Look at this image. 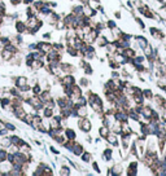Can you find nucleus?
<instances>
[{
    "mask_svg": "<svg viewBox=\"0 0 166 176\" xmlns=\"http://www.w3.org/2000/svg\"><path fill=\"white\" fill-rule=\"evenodd\" d=\"M0 144H2L3 146H5V148H8V146H11V145H12L11 137H2V139H0Z\"/></svg>",
    "mask_w": 166,
    "mask_h": 176,
    "instance_id": "9",
    "label": "nucleus"
},
{
    "mask_svg": "<svg viewBox=\"0 0 166 176\" xmlns=\"http://www.w3.org/2000/svg\"><path fill=\"white\" fill-rule=\"evenodd\" d=\"M19 2H21V0H12L13 4H17V3H19Z\"/></svg>",
    "mask_w": 166,
    "mask_h": 176,
    "instance_id": "20",
    "label": "nucleus"
},
{
    "mask_svg": "<svg viewBox=\"0 0 166 176\" xmlns=\"http://www.w3.org/2000/svg\"><path fill=\"white\" fill-rule=\"evenodd\" d=\"M60 174H61V175H69V174H70L69 167H62L61 171H60Z\"/></svg>",
    "mask_w": 166,
    "mask_h": 176,
    "instance_id": "16",
    "label": "nucleus"
},
{
    "mask_svg": "<svg viewBox=\"0 0 166 176\" xmlns=\"http://www.w3.org/2000/svg\"><path fill=\"white\" fill-rule=\"evenodd\" d=\"M16 30H17V32L21 34V32H23L26 30V25H23L22 22H17L16 23Z\"/></svg>",
    "mask_w": 166,
    "mask_h": 176,
    "instance_id": "10",
    "label": "nucleus"
},
{
    "mask_svg": "<svg viewBox=\"0 0 166 176\" xmlns=\"http://www.w3.org/2000/svg\"><path fill=\"white\" fill-rule=\"evenodd\" d=\"M143 49H144V53H145V55H147L148 57H150V56H152L153 51H152V48H150V46H147V47H144Z\"/></svg>",
    "mask_w": 166,
    "mask_h": 176,
    "instance_id": "14",
    "label": "nucleus"
},
{
    "mask_svg": "<svg viewBox=\"0 0 166 176\" xmlns=\"http://www.w3.org/2000/svg\"><path fill=\"white\" fill-rule=\"evenodd\" d=\"M110 158H112V150H110V149H106V150L104 151V159L108 161V159H110Z\"/></svg>",
    "mask_w": 166,
    "mask_h": 176,
    "instance_id": "15",
    "label": "nucleus"
},
{
    "mask_svg": "<svg viewBox=\"0 0 166 176\" xmlns=\"http://www.w3.org/2000/svg\"><path fill=\"white\" fill-rule=\"evenodd\" d=\"M90 158H91V155H90L88 153L83 154V157H82V159H83V162H88V161H90Z\"/></svg>",
    "mask_w": 166,
    "mask_h": 176,
    "instance_id": "18",
    "label": "nucleus"
},
{
    "mask_svg": "<svg viewBox=\"0 0 166 176\" xmlns=\"http://www.w3.org/2000/svg\"><path fill=\"white\" fill-rule=\"evenodd\" d=\"M106 139H108V141H109V143H110L112 145H117V144H118V141H117V139H116V136H114V135H112V136L109 135Z\"/></svg>",
    "mask_w": 166,
    "mask_h": 176,
    "instance_id": "13",
    "label": "nucleus"
},
{
    "mask_svg": "<svg viewBox=\"0 0 166 176\" xmlns=\"http://www.w3.org/2000/svg\"><path fill=\"white\" fill-rule=\"evenodd\" d=\"M136 42H138L139 47H141V48H144V47H147V46H148L147 39L143 38V36H138V38H136Z\"/></svg>",
    "mask_w": 166,
    "mask_h": 176,
    "instance_id": "8",
    "label": "nucleus"
},
{
    "mask_svg": "<svg viewBox=\"0 0 166 176\" xmlns=\"http://www.w3.org/2000/svg\"><path fill=\"white\" fill-rule=\"evenodd\" d=\"M99 135L101 136L102 139H106L109 136V127H106V126L101 127V128L99 130Z\"/></svg>",
    "mask_w": 166,
    "mask_h": 176,
    "instance_id": "5",
    "label": "nucleus"
},
{
    "mask_svg": "<svg viewBox=\"0 0 166 176\" xmlns=\"http://www.w3.org/2000/svg\"><path fill=\"white\" fill-rule=\"evenodd\" d=\"M33 92H34V93H35V95H39V93H40V86H34L33 87Z\"/></svg>",
    "mask_w": 166,
    "mask_h": 176,
    "instance_id": "17",
    "label": "nucleus"
},
{
    "mask_svg": "<svg viewBox=\"0 0 166 176\" xmlns=\"http://www.w3.org/2000/svg\"><path fill=\"white\" fill-rule=\"evenodd\" d=\"M16 86H17V88H19V90H22V91H27L29 90L27 79L25 76H18L16 79Z\"/></svg>",
    "mask_w": 166,
    "mask_h": 176,
    "instance_id": "1",
    "label": "nucleus"
},
{
    "mask_svg": "<svg viewBox=\"0 0 166 176\" xmlns=\"http://www.w3.org/2000/svg\"><path fill=\"white\" fill-rule=\"evenodd\" d=\"M62 84L64 86H73L74 84V78L71 75H65L62 78Z\"/></svg>",
    "mask_w": 166,
    "mask_h": 176,
    "instance_id": "4",
    "label": "nucleus"
},
{
    "mask_svg": "<svg viewBox=\"0 0 166 176\" xmlns=\"http://www.w3.org/2000/svg\"><path fill=\"white\" fill-rule=\"evenodd\" d=\"M65 135H66V137H67V140H69V141H73V140L75 139V132L73 131L71 128L65 130Z\"/></svg>",
    "mask_w": 166,
    "mask_h": 176,
    "instance_id": "6",
    "label": "nucleus"
},
{
    "mask_svg": "<svg viewBox=\"0 0 166 176\" xmlns=\"http://www.w3.org/2000/svg\"><path fill=\"white\" fill-rule=\"evenodd\" d=\"M79 127L82 128V131H85V132H88L91 130V123H90V120L86 118H82V120L79 122Z\"/></svg>",
    "mask_w": 166,
    "mask_h": 176,
    "instance_id": "3",
    "label": "nucleus"
},
{
    "mask_svg": "<svg viewBox=\"0 0 166 176\" xmlns=\"http://www.w3.org/2000/svg\"><path fill=\"white\" fill-rule=\"evenodd\" d=\"M7 157H8V153L4 149H0V163L5 162L7 161Z\"/></svg>",
    "mask_w": 166,
    "mask_h": 176,
    "instance_id": "11",
    "label": "nucleus"
},
{
    "mask_svg": "<svg viewBox=\"0 0 166 176\" xmlns=\"http://www.w3.org/2000/svg\"><path fill=\"white\" fill-rule=\"evenodd\" d=\"M36 48L39 51H40L42 53H48L51 49H52V46L50 43H44V42H42V43H39L38 46H36Z\"/></svg>",
    "mask_w": 166,
    "mask_h": 176,
    "instance_id": "2",
    "label": "nucleus"
},
{
    "mask_svg": "<svg viewBox=\"0 0 166 176\" xmlns=\"http://www.w3.org/2000/svg\"><path fill=\"white\" fill-rule=\"evenodd\" d=\"M5 128H8L9 131H14V130H16V127H14L13 124H11V123H5Z\"/></svg>",
    "mask_w": 166,
    "mask_h": 176,
    "instance_id": "19",
    "label": "nucleus"
},
{
    "mask_svg": "<svg viewBox=\"0 0 166 176\" xmlns=\"http://www.w3.org/2000/svg\"><path fill=\"white\" fill-rule=\"evenodd\" d=\"M73 153H74L75 155H81L83 153V148H82V145L79 144H74V146H73Z\"/></svg>",
    "mask_w": 166,
    "mask_h": 176,
    "instance_id": "7",
    "label": "nucleus"
},
{
    "mask_svg": "<svg viewBox=\"0 0 166 176\" xmlns=\"http://www.w3.org/2000/svg\"><path fill=\"white\" fill-rule=\"evenodd\" d=\"M141 95H143L144 99H152V96H153V93H152V91H150V90H144L143 92H141Z\"/></svg>",
    "mask_w": 166,
    "mask_h": 176,
    "instance_id": "12",
    "label": "nucleus"
}]
</instances>
